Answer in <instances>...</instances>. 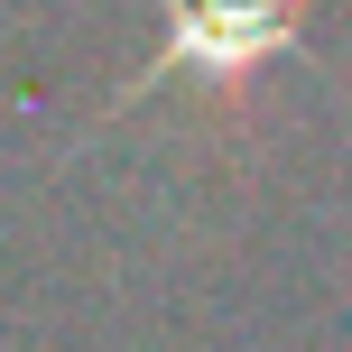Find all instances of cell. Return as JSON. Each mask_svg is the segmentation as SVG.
I'll use <instances>...</instances> for the list:
<instances>
[{
	"mask_svg": "<svg viewBox=\"0 0 352 352\" xmlns=\"http://www.w3.org/2000/svg\"><path fill=\"white\" fill-rule=\"evenodd\" d=\"M306 10L316 0H167V47L148 65V84H130V93H158L176 74H195V84L223 93V111H241L250 74L306 28Z\"/></svg>",
	"mask_w": 352,
	"mask_h": 352,
	"instance_id": "1",
	"label": "cell"
}]
</instances>
